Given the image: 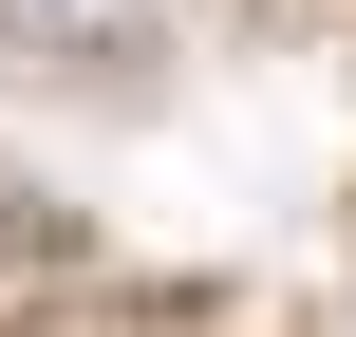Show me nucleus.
Instances as JSON below:
<instances>
[{
  "label": "nucleus",
  "mask_w": 356,
  "mask_h": 337,
  "mask_svg": "<svg viewBox=\"0 0 356 337\" xmlns=\"http://www.w3.org/2000/svg\"><path fill=\"white\" fill-rule=\"evenodd\" d=\"M0 38L19 56H113V38H150V0H0Z\"/></svg>",
  "instance_id": "1"
}]
</instances>
